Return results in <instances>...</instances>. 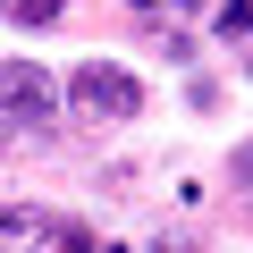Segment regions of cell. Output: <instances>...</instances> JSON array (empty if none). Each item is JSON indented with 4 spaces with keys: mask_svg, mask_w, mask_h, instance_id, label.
I'll return each mask as SVG.
<instances>
[{
    "mask_svg": "<svg viewBox=\"0 0 253 253\" xmlns=\"http://www.w3.org/2000/svg\"><path fill=\"white\" fill-rule=\"evenodd\" d=\"M51 110H59L51 68H34V59H0V118H17V126H51Z\"/></svg>",
    "mask_w": 253,
    "mask_h": 253,
    "instance_id": "obj_1",
    "label": "cell"
},
{
    "mask_svg": "<svg viewBox=\"0 0 253 253\" xmlns=\"http://www.w3.org/2000/svg\"><path fill=\"white\" fill-rule=\"evenodd\" d=\"M68 93H76V110H93V118H135V110H144V84L126 76V68H110V59H84V68L68 76Z\"/></svg>",
    "mask_w": 253,
    "mask_h": 253,
    "instance_id": "obj_2",
    "label": "cell"
},
{
    "mask_svg": "<svg viewBox=\"0 0 253 253\" xmlns=\"http://www.w3.org/2000/svg\"><path fill=\"white\" fill-rule=\"evenodd\" d=\"M34 245H51V211H34V203H0V253H34Z\"/></svg>",
    "mask_w": 253,
    "mask_h": 253,
    "instance_id": "obj_3",
    "label": "cell"
},
{
    "mask_svg": "<svg viewBox=\"0 0 253 253\" xmlns=\"http://www.w3.org/2000/svg\"><path fill=\"white\" fill-rule=\"evenodd\" d=\"M0 9H9V26H51L68 0H0Z\"/></svg>",
    "mask_w": 253,
    "mask_h": 253,
    "instance_id": "obj_4",
    "label": "cell"
},
{
    "mask_svg": "<svg viewBox=\"0 0 253 253\" xmlns=\"http://www.w3.org/2000/svg\"><path fill=\"white\" fill-rule=\"evenodd\" d=\"M219 34H228V42L253 34V0H219Z\"/></svg>",
    "mask_w": 253,
    "mask_h": 253,
    "instance_id": "obj_5",
    "label": "cell"
},
{
    "mask_svg": "<svg viewBox=\"0 0 253 253\" xmlns=\"http://www.w3.org/2000/svg\"><path fill=\"white\" fill-rule=\"evenodd\" d=\"M51 245H59V253H101V245H93L76 219H51Z\"/></svg>",
    "mask_w": 253,
    "mask_h": 253,
    "instance_id": "obj_6",
    "label": "cell"
},
{
    "mask_svg": "<svg viewBox=\"0 0 253 253\" xmlns=\"http://www.w3.org/2000/svg\"><path fill=\"white\" fill-rule=\"evenodd\" d=\"M228 177H236V186H245V203H253V135H245V144L228 152Z\"/></svg>",
    "mask_w": 253,
    "mask_h": 253,
    "instance_id": "obj_7",
    "label": "cell"
},
{
    "mask_svg": "<svg viewBox=\"0 0 253 253\" xmlns=\"http://www.w3.org/2000/svg\"><path fill=\"white\" fill-rule=\"evenodd\" d=\"M169 9H177V17H211L219 0H169Z\"/></svg>",
    "mask_w": 253,
    "mask_h": 253,
    "instance_id": "obj_8",
    "label": "cell"
},
{
    "mask_svg": "<svg viewBox=\"0 0 253 253\" xmlns=\"http://www.w3.org/2000/svg\"><path fill=\"white\" fill-rule=\"evenodd\" d=\"M152 253H203V245H194V236H161Z\"/></svg>",
    "mask_w": 253,
    "mask_h": 253,
    "instance_id": "obj_9",
    "label": "cell"
}]
</instances>
